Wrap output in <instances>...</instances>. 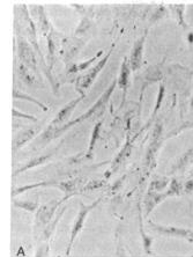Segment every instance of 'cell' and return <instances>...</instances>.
<instances>
[{"instance_id": "obj_1", "label": "cell", "mask_w": 193, "mask_h": 257, "mask_svg": "<svg viewBox=\"0 0 193 257\" xmlns=\"http://www.w3.org/2000/svg\"><path fill=\"white\" fill-rule=\"evenodd\" d=\"M116 86H117V81H113L112 84H111V86L109 87V88H108L107 90H105V92L103 93V95H102V96L100 97V99L97 100L96 103L94 104L93 107L90 108L88 111L85 112V114L81 115L80 117H78L77 119H73V120H71V122H69V123H67V124H65V125H64L63 127L58 128V130H57V131L55 132V137H58V136H59L60 134H63L64 131H66V130H67V128L72 127V126H73V125H75V124H79V123H81L82 120H85V119H88V118H90V117H92L94 114H96V112H97L98 110H101L102 108H105V104L108 103V101H109V99H110L111 94H112L113 90H115Z\"/></svg>"}, {"instance_id": "obj_2", "label": "cell", "mask_w": 193, "mask_h": 257, "mask_svg": "<svg viewBox=\"0 0 193 257\" xmlns=\"http://www.w3.org/2000/svg\"><path fill=\"white\" fill-rule=\"evenodd\" d=\"M152 227L158 232L162 235L171 236V237H179V239H184L188 241V242H193V229L187 228H178V227H169V226H158L155 224H150Z\"/></svg>"}, {"instance_id": "obj_3", "label": "cell", "mask_w": 193, "mask_h": 257, "mask_svg": "<svg viewBox=\"0 0 193 257\" xmlns=\"http://www.w3.org/2000/svg\"><path fill=\"white\" fill-rule=\"evenodd\" d=\"M18 54L25 66H28L33 70L36 69V58L33 52V48H30V45L24 39H19L18 41Z\"/></svg>"}, {"instance_id": "obj_4", "label": "cell", "mask_w": 193, "mask_h": 257, "mask_svg": "<svg viewBox=\"0 0 193 257\" xmlns=\"http://www.w3.org/2000/svg\"><path fill=\"white\" fill-rule=\"evenodd\" d=\"M111 52H112V50H110L107 54V56H104L103 58H102L100 62H98L95 66L93 67L92 70H90L88 73H87L85 77H83L82 79H81V84H80V87L82 89H87V88H89V86L93 84V81L95 80V78L97 77V74L100 73L101 72V70L103 69V67L105 66V64H107V62H108V59H109V57H110V55H111Z\"/></svg>"}, {"instance_id": "obj_5", "label": "cell", "mask_w": 193, "mask_h": 257, "mask_svg": "<svg viewBox=\"0 0 193 257\" xmlns=\"http://www.w3.org/2000/svg\"><path fill=\"white\" fill-rule=\"evenodd\" d=\"M143 42H145V36H142L132 49L130 57V66L132 71H137L141 66L142 62V52H143Z\"/></svg>"}, {"instance_id": "obj_6", "label": "cell", "mask_w": 193, "mask_h": 257, "mask_svg": "<svg viewBox=\"0 0 193 257\" xmlns=\"http://www.w3.org/2000/svg\"><path fill=\"white\" fill-rule=\"evenodd\" d=\"M98 203H100V200H97L96 203L92 204V205H90V206H85V205H83V204H81V210H80V212H79V214H78V218H77V221H75V224H74L73 230H72V236H71L70 248H71L72 243L74 242L75 236L78 235V233L80 232V229L82 228L83 221H85V218L87 217V214H88L89 211L92 210V209H94V207H95Z\"/></svg>"}, {"instance_id": "obj_7", "label": "cell", "mask_w": 193, "mask_h": 257, "mask_svg": "<svg viewBox=\"0 0 193 257\" xmlns=\"http://www.w3.org/2000/svg\"><path fill=\"white\" fill-rule=\"evenodd\" d=\"M83 96H85V94H82L81 96H79V97H77V99L72 100L70 103H67L65 107H64L62 110H60L58 114H57L56 118L52 120V125H54V124H58V123L65 122L67 118H70L71 114H72V112H73V110L75 109V107H77V105H78L79 102L82 100Z\"/></svg>"}, {"instance_id": "obj_8", "label": "cell", "mask_w": 193, "mask_h": 257, "mask_svg": "<svg viewBox=\"0 0 193 257\" xmlns=\"http://www.w3.org/2000/svg\"><path fill=\"white\" fill-rule=\"evenodd\" d=\"M130 60L127 58H124L122 67H120V73L118 77V80H117V85L119 86V88L125 89L128 85V79H130Z\"/></svg>"}, {"instance_id": "obj_9", "label": "cell", "mask_w": 193, "mask_h": 257, "mask_svg": "<svg viewBox=\"0 0 193 257\" xmlns=\"http://www.w3.org/2000/svg\"><path fill=\"white\" fill-rule=\"evenodd\" d=\"M168 196H169L168 192H165V194H155V192H149L146 199L147 213H149L155 205H157L158 203L162 202V200H164Z\"/></svg>"}, {"instance_id": "obj_10", "label": "cell", "mask_w": 193, "mask_h": 257, "mask_svg": "<svg viewBox=\"0 0 193 257\" xmlns=\"http://www.w3.org/2000/svg\"><path fill=\"white\" fill-rule=\"evenodd\" d=\"M34 135H35V131L34 130H27L19 134L17 138L14 139V151H18L21 146H24L26 143L29 142L34 137Z\"/></svg>"}, {"instance_id": "obj_11", "label": "cell", "mask_w": 193, "mask_h": 257, "mask_svg": "<svg viewBox=\"0 0 193 257\" xmlns=\"http://www.w3.org/2000/svg\"><path fill=\"white\" fill-rule=\"evenodd\" d=\"M50 158H51V154H47V156H43V157H40V158L34 159V160L29 161L27 165L24 166V167H21L20 169H18L17 173H15V175H18V174H20V173H22V172L28 171V169L33 168V167H36V166H39V165L44 164V162L47 161V160H49V159H50Z\"/></svg>"}, {"instance_id": "obj_12", "label": "cell", "mask_w": 193, "mask_h": 257, "mask_svg": "<svg viewBox=\"0 0 193 257\" xmlns=\"http://www.w3.org/2000/svg\"><path fill=\"white\" fill-rule=\"evenodd\" d=\"M101 125H102V122H98L95 127H94L93 130V134H92V141H90V144H89V150H88V157L92 156L93 153V150L94 147H95V144H96V141L98 139V136H100V131H101Z\"/></svg>"}, {"instance_id": "obj_13", "label": "cell", "mask_w": 193, "mask_h": 257, "mask_svg": "<svg viewBox=\"0 0 193 257\" xmlns=\"http://www.w3.org/2000/svg\"><path fill=\"white\" fill-rule=\"evenodd\" d=\"M13 96L15 97V99H18V97H20V99H26V100H28V101H32L33 103L37 104V105H39V107H41L42 109H43V110H48V108L45 107V105H44L43 103H42V102H39L37 100L34 99V97L27 95V94H25V93H20V92H19L18 89H14V92H13Z\"/></svg>"}, {"instance_id": "obj_14", "label": "cell", "mask_w": 193, "mask_h": 257, "mask_svg": "<svg viewBox=\"0 0 193 257\" xmlns=\"http://www.w3.org/2000/svg\"><path fill=\"white\" fill-rule=\"evenodd\" d=\"M19 72H20V74H21V78L24 79V80L27 81V82H29V84H32V82L34 81V78H33V75L29 73V71H28L27 69H26L24 64H21L20 67H19Z\"/></svg>"}, {"instance_id": "obj_15", "label": "cell", "mask_w": 193, "mask_h": 257, "mask_svg": "<svg viewBox=\"0 0 193 257\" xmlns=\"http://www.w3.org/2000/svg\"><path fill=\"white\" fill-rule=\"evenodd\" d=\"M180 191H181V186H180V184H179L178 182H177L176 180H172L171 184H170V189L168 190L169 196L179 195Z\"/></svg>"}, {"instance_id": "obj_16", "label": "cell", "mask_w": 193, "mask_h": 257, "mask_svg": "<svg viewBox=\"0 0 193 257\" xmlns=\"http://www.w3.org/2000/svg\"><path fill=\"white\" fill-rule=\"evenodd\" d=\"M15 205L24 207V209L28 210V211H34L36 209L37 204L36 203H32V202H24V203H15Z\"/></svg>"}, {"instance_id": "obj_17", "label": "cell", "mask_w": 193, "mask_h": 257, "mask_svg": "<svg viewBox=\"0 0 193 257\" xmlns=\"http://www.w3.org/2000/svg\"><path fill=\"white\" fill-rule=\"evenodd\" d=\"M13 116L14 117H18V116H21V117H25V118H28V119H32V120H34V122H35V120H37L35 117H34L33 115H26V114H21V112H19L17 109H14L13 110Z\"/></svg>"}, {"instance_id": "obj_18", "label": "cell", "mask_w": 193, "mask_h": 257, "mask_svg": "<svg viewBox=\"0 0 193 257\" xmlns=\"http://www.w3.org/2000/svg\"><path fill=\"white\" fill-rule=\"evenodd\" d=\"M163 94H164V88H163V86H161L160 87V94H158V97H157L156 108H155V111L154 112H156L158 110V108H160V103H161V101H162V97H163Z\"/></svg>"}, {"instance_id": "obj_19", "label": "cell", "mask_w": 193, "mask_h": 257, "mask_svg": "<svg viewBox=\"0 0 193 257\" xmlns=\"http://www.w3.org/2000/svg\"><path fill=\"white\" fill-rule=\"evenodd\" d=\"M184 190L186 192H192L193 191V181H188V182L185 184Z\"/></svg>"}, {"instance_id": "obj_20", "label": "cell", "mask_w": 193, "mask_h": 257, "mask_svg": "<svg viewBox=\"0 0 193 257\" xmlns=\"http://www.w3.org/2000/svg\"><path fill=\"white\" fill-rule=\"evenodd\" d=\"M191 104H192V108H193V100H192V103Z\"/></svg>"}]
</instances>
